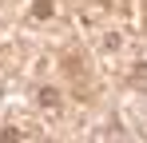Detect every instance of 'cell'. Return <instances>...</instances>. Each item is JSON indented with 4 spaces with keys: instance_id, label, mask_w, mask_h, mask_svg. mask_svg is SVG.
Masks as SVG:
<instances>
[{
    "instance_id": "cell-2",
    "label": "cell",
    "mask_w": 147,
    "mask_h": 143,
    "mask_svg": "<svg viewBox=\"0 0 147 143\" xmlns=\"http://www.w3.org/2000/svg\"><path fill=\"white\" fill-rule=\"evenodd\" d=\"M36 99H40L44 107H60V92H56V88H40V92H36Z\"/></svg>"
},
{
    "instance_id": "cell-1",
    "label": "cell",
    "mask_w": 147,
    "mask_h": 143,
    "mask_svg": "<svg viewBox=\"0 0 147 143\" xmlns=\"http://www.w3.org/2000/svg\"><path fill=\"white\" fill-rule=\"evenodd\" d=\"M52 12H56V4H52V0H32V8H28V16H32V20H52Z\"/></svg>"
},
{
    "instance_id": "cell-3",
    "label": "cell",
    "mask_w": 147,
    "mask_h": 143,
    "mask_svg": "<svg viewBox=\"0 0 147 143\" xmlns=\"http://www.w3.org/2000/svg\"><path fill=\"white\" fill-rule=\"evenodd\" d=\"M0 143H20V131H16V127H4V131H0Z\"/></svg>"
}]
</instances>
